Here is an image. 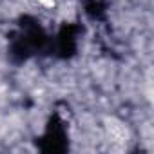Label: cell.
I'll return each mask as SVG.
<instances>
[{"label": "cell", "instance_id": "6da1fadb", "mask_svg": "<svg viewBox=\"0 0 154 154\" xmlns=\"http://www.w3.org/2000/svg\"><path fill=\"white\" fill-rule=\"evenodd\" d=\"M109 131H111V134H112V138H114L116 141H123V140L127 138V131L122 127V123L111 122V123H109Z\"/></svg>", "mask_w": 154, "mask_h": 154}]
</instances>
